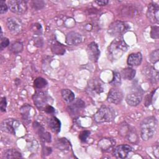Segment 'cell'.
Segmentation results:
<instances>
[{"label":"cell","instance_id":"7c38bea8","mask_svg":"<svg viewBox=\"0 0 159 159\" xmlns=\"http://www.w3.org/2000/svg\"><path fill=\"white\" fill-rule=\"evenodd\" d=\"M132 151V147L127 144H122L115 148L113 152L114 155L118 158H125Z\"/></svg>","mask_w":159,"mask_h":159},{"label":"cell","instance_id":"44dd1931","mask_svg":"<svg viewBox=\"0 0 159 159\" xmlns=\"http://www.w3.org/2000/svg\"><path fill=\"white\" fill-rule=\"evenodd\" d=\"M145 75L150 81L152 82H156L158 81V71L155 70V68L152 66H148L145 68Z\"/></svg>","mask_w":159,"mask_h":159},{"label":"cell","instance_id":"52a82bcc","mask_svg":"<svg viewBox=\"0 0 159 159\" xmlns=\"http://www.w3.org/2000/svg\"><path fill=\"white\" fill-rule=\"evenodd\" d=\"M19 120L14 119H4L1 124V129L2 131L9 133L13 135L16 134L17 129L20 125Z\"/></svg>","mask_w":159,"mask_h":159},{"label":"cell","instance_id":"83f0119b","mask_svg":"<svg viewBox=\"0 0 159 159\" xmlns=\"http://www.w3.org/2000/svg\"><path fill=\"white\" fill-rule=\"evenodd\" d=\"M34 84L35 88L37 89H42L45 87L47 84V81L45 79L42 78V77H39L37 78L34 82Z\"/></svg>","mask_w":159,"mask_h":159},{"label":"cell","instance_id":"484cf974","mask_svg":"<svg viewBox=\"0 0 159 159\" xmlns=\"http://www.w3.org/2000/svg\"><path fill=\"white\" fill-rule=\"evenodd\" d=\"M23 49V45L21 42L16 41L9 45V50L14 53H18Z\"/></svg>","mask_w":159,"mask_h":159},{"label":"cell","instance_id":"d590c367","mask_svg":"<svg viewBox=\"0 0 159 159\" xmlns=\"http://www.w3.org/2000/svg\"><path fill=\"white\" fill-rule=\"evenodd\" d=\"M9 40L6 37H2L1 38V49L2 50L4 48L9 46Z\"/></svg>","mask_w":159,"mask_h":159},{"label":"cell","instance_id":"836d02e7","mask_svg":"<svg viewBox=\"0 0 159 159\" xmlns=\"http://www.w3.org/2000/svg\"><path fill=\"white\" fill-rule=\"evenodd\" d=\"M158 55H159V51L158 49H157L156 50L152 52L150 55V61L155 63L158 61Z\"/></svg>","mask_w":159,"mask_h":159},{"label":"cell","instance_id":"ac0fdd59","mask_svg":"<svg viewBox=\"0 0 159 159\" xmlns=\"http://www.w3.org/2000/svg\"><path fill=\"white\" fill-rule=\"evenodd\" d=\"M142 60V55L140 52L130 54L127 58V64L130 66H134L139 65Z\"/></svg>","mask_w":159,"mask_h":159},{"label":"cell","instance_id":"f35d334b","mask_svg":"<svg viewBox=\"0 0 159 159\" xmlns=\"http://www.w3.org/2000/svg\"><path fill=\"white\" fill-rule=\"evenodd\" d=\"M44 111L48 114H53L55 112V108L53 107L52 106V105H49V106H47L45 109H44Z\"/></svg>","mask_w":159,"mask_h":159},{"label":"cell","instance_id":"cb8c5ba5","mask_svg":"<svg viewBox=\"0 0 159 159\" xmlns=\"http://www.w3.org/2000/svg\"><path fill=\"white\" fill-rule=\"evenodd\" d=\"M61 94L63 100L66 102H71L75 99V94L70 89H63L61 90Z\"/></svg>","mask_w":159,"mask_h":159},{"label":"cell","instance_id":"9a60e30c","mask_svg":"<svg viewBox=\"0 0 159 159\" xmlns=\"http://www.w3.org/2000/svg\"><path fill=\"white\" fill-rule=\"evenodd\" d=\"M82 36L79 33L70 32L66 36V43L69 45H77L82 42Z\"/></svg>","mask_w":159,"mask_h":159},{"label":"cell","instance_id":"30bf717a","mask_svg":"<svg viewBox=\"0 0 159 159\" xmlns=\"http://www.w3.org/2000/svg\"><path fill=\"white\" fill-rule=\"evenodd\" d=\"M6 25L8 29L13 34H18L22 28L21 20L17 17H9L6 20Z\"/></svg>","mask_w":159,"mask_h":159},{"label":"cell","instance_id":"8992f818","mask_svg":"<svg viewBox=\"0 0 159 159\" xmlns=\"http://www.w3.org/2000/svg\"><path fill=\"white\" fill-rule=\"evenodd\" d=\"M104 85L102 81L98 79L91 80L88 84L86 91L91 96L100 94L104 91Z\"/></svg>","mask_w":159,"mask_h":159},{"label":"cell","instance_id":"b9f144b4","mask_svg":"<svg viewBox=\"0 0 159 159\" xmlns=\"http://www.w3.org/2000/svg\"><path fill=\"white\" fill-rule=\"evenodd\" d=\"M95 2L100 6H105L109 2V1H96Z\"/></svg>","mask_w":159,"mask_h":159},{"label":"cell","instance_id":"4fadbf2b","mask_svg":"<svg viewBox=\"0 0 159 159\" xmlns=\"http://www.w3.org/2000/svg\"><path fill=\"white\" fill-rule=\"evenodd\" d=\"M142 99V94L139 91H134L129 93L126 96V102L132 106L138 105Z\"/></svg>","mask_w":159,"mask_h":159},{"label":"cell","instance_id":"74e56055","mask_svg":"<svg viewBox=\"0 0 159 159\" xmlns=\"http://www.w3.org/2000/svg\"><path fill=\"white\" fill-rule=\"evenodd\" d=\"M7 106V101H6V99L5 97H2L1 98V102H0V107H1V111L4 112L6 111V108Z\"/></svg>","mask_w":159,"mask_h":159},{"label":"cell","instance_id":"277c9868","mask_svg":"<svg viewBox=\"0 0 159 159\" xmlns=\"http://www.w3.org/2000/svg\"><path fill=\"white\" fill-rule=\"evenodd\" d=\"M130 29L129 25L124 21L117 20L111 23L107 30L108 34L113 37H120Z\"/></svg>","mask_w":159,"mask_h":159},{"label":"cell","instance_id":"9c48e42d","mask_svg":"<svg viewBox=\"0 0 159 159\" xmlns=\"http://www.w3.org/2000/svg\"><path fill=\"white\" fill-rule=\"evenodd\" d=\"M159 6L157 3L152 2L150 3L147 9V17L148 20L152 23H158L159 22Z\"/></svg>","mask_w":159,"mask_h":159},{"label":"cell","instance_id":"d6a6232c","mask_svg":"<svg viewBox=\"0 0 159 159\" xmlns=\"http://www.w3.org/2000/svg\"><path fill=\"white\" fill-rule=\"evenodd\" d=\"M45 6V2L42 1H33L32 2V6L36 10L42 9Z\"/></svg>","mask_w":159,"mask_h":159},{"label":"cell","instance_id":"d6986e66","mask_svg":"<svg viewBox=\"0 0 159 159\" xmlns=\"http://www.w3.org/2000/svg\"><path fill=\"white\" fill-rule=\"evenodd\" d=\"M48 125L52 132L58 134L60 131L61 122L56 117H51L48 120Z\"/></svg>","mask_w":159,"mask_h":159},{"label":"cell","instance_id":"8fae6325","mask_svg":"<svg viewBox=\"0 0 159 159\" xmlns=\"http://www.w3.org/2000/svg\"><path fill=\"white\" fill-rule=\"evenodd\" d=\"M123 97V93L120 89L113 88L111 89L108 93L107 101L111 103L117 104L122 101Z\"/></svg>","mask_w":159,"mask_h":159},{"label":"cell","instance_id":"ab89813d","mask_svg":"<svg viewBox=\"0 0 159 159\" xmlns=\"http://www.w3.org/2000/svg\"><path fill=\"white\" fill-rule=\"evenodd\" d=\"M153 92L151 94H150L149 95H148L146 98V100H145V105L147 106L148 105H150V101L152 100V96H153Z\"/></svg>","mask_w":159,"mask_h":159},{"label":"cell","instance_id":"2e32d148","mask_svg":"<svg viewBox=\"0 0 159 159\" xmlns=\"http://www.w3.org/2000/svg\"><path fill=\"white\" fill-rule=\"evenodd\" d=\"M34 127H35V129L36 130L38 135L42 139V140L47 142H50L51 141V135L48 132L45 130L42 126L35 122L34 123Z\"/></svg>","mask_w":159,"mask_h":159},{"label":"cell","instance_id":"8d00e7d4","mask_svg":"<svg viewBox=\"0 0 159 159\" xmlns=\"http://www.w3.org/2000/svg\"><path fill=\"white\" fill-rule=\"evenodd\" d=\"M0 5H1V7H0V14H4L7 11V9H8L7 6L5 3V2L3 1H1Z\"/></svg>","mask_w":159,"mask_h":159},{"label":"cell","instance_id":"3957f363","mask_svg":"<svg viewBox=\"0 0 159 159\" xmlns=\"http://www.w3.org/2000/svg\"><path fill=\"white\" fill-rule=\"evenodd\" d=\"M116 116V112L114 108L108 106H102L96 113L94 118L96 122L102 123L112 121Z\"/></svg>","mask_w":159,"mask_h":159},{"label":"cell","instance_id":"7a4b0ae2","mask_svg":"<svg viewBox=\"0 0 159 159\" xmlns=\"http://www.w3.org/2000/svg\"><path fill=\"white\" fill-rule=\"evenodd\" d=\"M157 127V120L154 117L145 118L141 124V137L143 140L152 139L155 134Z\"/></svg>","mask_w":159,"mask_h":159},{"label":"cell","instance_id":"f546056e","mask_svg":"<svg viewBox=\"0 0 159 159\" xmlns=\"http://www.w3.org/2000/svg\"><path fill=\"white\" fill-rule=\"evenodd\" d=\"M30 107L28 105L24 106L20 109V112L22 116V119L25 120H29V111H30Z\"/></svg>","mask_w":159,"mask_h":159},{"label":"cell","instance_id":"6da1fadb","mask_svg":"<svg viewBox=\"0 0 159 159\" xmlns=\"http://www.w3.org/2000/svg\"><path fill=\"white\" fill-rule=\"evenodd\" d=\"M128 46L122 37H116L107 48V57L111 61L119 59L127 50Z\"/></svg>","mask_w":159,"mask_h":159},{"label":"cell","instance_id":"60d3db41","mask_svg":"<svg viewBox=\"0 0 159 159\" xmlns=\"http://www.w3.org/2000/svg\"><path fill=\"white\" fill-rule=\"evenodd\" d=\"M158 149H159V147H158V145H156L154 147V148H153V155L155 156L156 158H158L159 157V152H158Z\"/></svg>","mask_w":159,"mask_h":159},{"label":"cell","instance_id":"d4e9b609","mask_svg":"<svg viewBox=\"0 0 159 159\" xmlns=\"http://www.w3.org/2000/svg\"><path fill=\"white\" fill-rule=\"evenodd\" d=\"M21 157V153L15 149H8L3 154L4 158H19Z\"/></svg>","mask_w":159,"mask_h":159},{"label":"cell","instance_id":"7402d4cb","mask_svg":"<svg viewBox=\"0 0 159 159\" xmlns=\"http://www.w3.org/2000/svg\"><path fill=\"white\" fill-rule=\"evenodd\" d=\"M51 49L53 53L56 55H63L65 52V47L63 44L57 40H53L51 43Z\"/></svg>","mask_w":159,"mask_h":159},{"label":"cell","instance_id":"5b68a950","mask_svg":"<svg viewBox=\"0 0 159 159\" xmlns=\"http://www.w3.org/2000/svg\"><path fill=\"white\" fill-rule=\"evenodd\" d=\"M33 99L36 106L39 109V110H43L45 108L53 102L52 98L50 95L46 92L40 91L35 93L33 96Z\"/></svg>","mask_w":159,"mask_h":159},{"label":"cell","instance_id":"5bb4252c","mask_svg":"<svg viewBox=\"0 0 159 159\" xmlns=\"http://www.w3.org/2000/svg\"><path fill=\"white\" fill-rule=\"evenodd\" d=\"M87 52L88 57L91 60L97 62L100 55V51L98 45L95 42L90 43L87 47Z\"/></svg>","mask_w":159,"mask_h":159},{"label":"cell","instance_id":"f1b7e54d","mask_svg":"<svg viewBox=\"0 0 159 159\" xmlns=\"http://www.w3.org/2000/svg\"><path fill=\"white\" fill-rule=\"evenodd\" d=\"M109 83L114 86H120L121 84V76L120 74L117 71H114L113 78L109 82Z\"/></svg>","mask_w":159,"mask_h":159},{"label":"cell","instance_id":"ba28073f","mask_svg":"<svg viewBox=\"0 0 159 159\" xmlns=\"http://www.w3.org/2000/svg\"><path fill=\"white\" fill-rule=\"evenodd\" d=\"M27 1H20V0H14L9 1L7 2V6L11 11L15 14H22L25 13L27 9Z\"/></svg>","mask_w":159,"mask_h":159},{"label":"cell","instance_id":"1f68e13d","mask_svg":"<svg viewBox=\"0 0 159 159\" xmlns=\"http://www.w3.org/2000/svg\"><path fill=\"white\" fill-rule=\"evenodd\" d=\"M150 36L152 39H158L159 38V27L158 26H153L152 27L150 32Z\"/></svg>","mask_w":159,"mask_h":159},{"label":"cell","instance_id":"603a6c76","mask_svg":"<svg viewBox=\"0 0 159 159\" xmlns=\"http://www.w3.org/2000/svg\"><path fill=\"white\" fill-rule=\"evenodd\" d=\"M121 78L125 80H131L135 75V70L132 68H126L123 69L120 72Z\"/></svg>","mask_w":159,"mask_h":159},{"label":"cell","instance_id":"4dcf8cb0","mask_svg":"<svg viewBox=\"0 0 159 159\" xmlns=\"http://www.w3.org/2000/svg\"><path fill=\"white\" fill-rule=\"evenodd\" d=\"M31 29L33 31V32L36 35H40L42 32V28L40 24L35 23L32 24L31 27Z\"/></svg>","mask_w":159,"mask_h":159},{"label":"cell","instance_id":"ffe728a7","mask_svg":"<svg viewBox=\"0 0 159 159\" xmlns=\"http://www.w3.org/2000/svg\"><path fill=\"white\" fill-rule=\"evenodd\" d=\"M114 145H115V140L110 138L102 139L98 143V145L100 147V148L104 151L110 150L113 147Z\"/></svg>","mask_w":159,"mask_h":159},{"label":"cell","instance_id":"e0dca14e","mask_svg":"<svg viewBox=\"0 0 159 159\" xmlns=\"http://www.w3.org/2000/svg\"><path fill=\"white\" fill-rule=\"evenodd\" d=\"M139 9L135 6L127 5L124 6L122 9V14L125 17H133L139 14Z\"/></svg>","mask_w":159,"mask_h":159},{"label":"cell","instance_id":"4316f807","mask_svg":"<svg viewBox=\"0 0 159 159\" xmlns=\"http://www.w3.org/2000/svg\"><path fill=\"white\" fill-rule=\"evenodd\" d=\"M84 102L81 100V99H78L77 101H76V102L75 103H73L71 107H70V111L73 112V113H76L77 112L79 111L80 109H82L84 107Z\"/></svg>","mask_w":159,"mask_h":159},{"label":"cell","instance_id":"e575fe53","mask_svg":"<svg viewBox=\"0 0 159 159\" xmlns=\"http://www.w3.org/2000/svg\"><path fill=\"white\" fill-rule=\"evenodd\" d=\"M90 135V132L89 130H83L80 133L79 139L81 142H86L88 137Z\"/></svg>","mask_w":159,"mask_h":159}]
</instances>
